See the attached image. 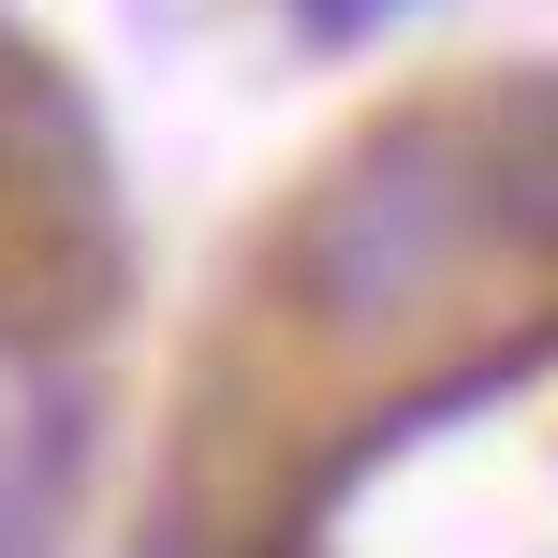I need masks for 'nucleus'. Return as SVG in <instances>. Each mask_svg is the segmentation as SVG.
Returning a JSON list of instances; mask_svg holds the SVG:
<instances>
[{
	"label": "nucleus",
	"mask_w": 558,
	"mask_h": 558,
	"mask_svg": "<svg viewBox=\"0 0 558 558\" xmlns=\"http://www.w3.org/2000/svg\"><path fill=\"white\" fill-rule=\"evenodd\" d=\"M294 15H308V29H367L383 0H294Z\"/></svg>",
	"instance_id": "2"
},
{
	"label": "nucleus",
	"mask_w": 558,
	"mask_h": 558,
	"mask_svg": "<svg viewBox=\"0 0 558 558\" xmlns=\"http://www.w3.org/2000/svg\"><path fill=\"white\" fill-rule=\"evenodd\" d=\"M485 235H500V206H485V133H471V118H397V133H367L353 162L294 206L279 279H294L308 324L367 338V324L441 308Z\"/></svg>",
	"instance_id": "1"
}]
</instances>
